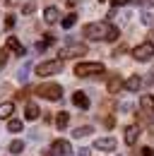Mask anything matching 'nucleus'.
Masks as SVG:
<instances>
[{
    "label": "nucleus",
    "mask_w": 154,
    "mask_h": 156,
    "mask_svg": "<svg viewBox=\"0 0 154 156\" xmlns=\"http://www.w3.org/2000/svg\"><path fill=\"white\" fill-rule=\"evenodd\" d=\"M108 29H111L108 22H89V24L82 29V34H84L87 39H92V41H106Z\"/></svg>",
    "instance_id": "1"
},
{
    "label": "nucleus",
    "mask_w": 154,
    "mask_h": 156,
    "mask_svg": "<svg viewBox=\"0 0 154 156\" xmlns=\"http://www.w3.org/2000/svg\"><path fill=\"white\" fill-rule=\"evenodd\" d=\"M34 91H36L41 98H48V101H60V98H63V87H60V84H56V82L38 84Z\"/></svg>",
    "instance_id": "2"
},
{
    "label": "nucleus",
    "mask_w": 154,
    "mask_h": 156,
    "mask_svg": "<svg viewBox=\"0 0 154 156\" xmlns=\"http://www.w3.org/2000/svg\"><path fill=\"white\" fill-rule=\"evenodd\" d=\"M77 77H94V75H104V65L101 62H77L75 65Z\"/></svg>",
    "instance_id": "3"
},
{
    "label": "nucleus",
    "mask_w": 154,
    "mask_h": 156,
    "mask_svg": "<svg viewBox=\"0 0 154 156\" xmlns=\"http://www.w3.org/2000/svg\"><path fill=\"white\" fill-rule=\"evenodd\" d=\"M63 70V60H46V62H41L36 65V75L38 77H51V75H58Z\"/></svg>",
    "instance_id": "4"
},
{
    "label": "nucleus",
    "mask_w": 154,
    "mask_h": 156,
    "mask_svg": "<svg viewBox=\"0 0 154 156\" xmlns=\"http://www.w3.org/2000/svg\"><path fill=\"white\" fill-rule=\"evenodd\" d=\"M133 58L140 60V62H147V60L154 58V43L152 41H145V43H140L137 48H133Z\"/></svg>",
    "instance_id": "5"
},
{
    "label": "nucleus",
    "mask_w": 154,
    "mask_h": 156,
    "mask_svg": "<svg viewBox=\"0 0 154 156\" xmlns=\"http://www.w3.org/2000/svg\"><path fill=\"white\" fill-rule=\"evenodd\" d=\"M87 53V46L84 43H70V46H65V48H60V58H77V55H84Z\"/></svg>",
    "instance_id": "6"
},
{
    "label": "nucleus",
    "mask_w": 154,
    "mask_h": 156,
    "mask_svg": "<svg viewBox=\"0 0 154 156\" xmlns=\"http://www.w3.org/2000/svg\"><path fill=\"white\" fill-rule=\"evenodd\" d=\"M70 151H72V147H70L68 139H56L51 144V154H56V156H70Z\"/></svg>",
    "instance_id": "7"
},
{
    "label": "nucleus",
    "mask_w": 154,
    "mask_h": 156,
    "mask_svg": "<svg viewBox=\"0 0 154 156\" xmlns=\"http://www.w3.org/2000/svg\"><path fill=\"white\" fill-rule=\"evenodd\" d=\"M94 149H99V151H116V139L113 137H101V139L94 142Z\"/></svg>",
    "instance_id": "8"
},
{
    "label": "nucleus",
    "mask_w": 154,
    "mask_h": 156,
    "mask_svg": "<svg viewBox=\"0 0 154 156\" xmlns=\"http://www.w3.org/2000/svg\"><path fill=\"white\" fill-rule=\"evenodd\" d=\"M106 87H108V94H118V91H120V89L125 87V79L120 77V75H111Z\"/></svg>",
    "instance_id": "9"
},
{
    "label": "nucleus",
    "mask_w": 154,
    "mask_h": 156,
    "mask_svg": "<svg viewBox=\"0 0 154 156\" xmlns=\"http://www.w3.org/2000/svg\"><path fill=\"white\" fill-rule=\"evenodd\" d=\"M145 87V79L140 77V75H130V77L125 79V89L128 91H140Z\"/></svg>",
    "instance_id": "10"
},
{
    "label": "nucleus",
    "mask_w": 154,
    "mask_h": 156,
    "mask_svg": "<svg viewBox=\"0 0 154 156\" xmlns=\"http://www.w3.org/2000/svg\"><path fill=\"white\" fill-rule=\"evenodd\" d=\"M137 137H140V125L125 127V144H128V147H133L135 142H137Z\"/></svg>",
    "instance_id": "11"
},
{
    "label": "nucleus",
    "mask_w": 154,
    "mask_h": 156,
    "mask_svg": "<svg viewBox=\"0 0 154 156\" xmlns=\"http://www.w3.org/2000/svg\"><path fill=\"white\" fill-rule=\"evenodd\" d=\"M72 103H75L77 108H82V111L89 108V98H87L84 91H75V94H72Z\"/></svg>",
    "instance_id": "12"
},
{
    "label": "nucleus",
    "mask_w": 154,
    "mask_h": 156,
    "mask_svg": "<svg viewBox=\"0 0 154 156\" xmlns=\"http://www.w3.org/2000/svg\"><path fill=\"white\" fill-rule=\"evenodd\" d=\"M5 46H7V51H12V53H17V55H24V53H27L24 46H22L15 36H7V43H5Z\"/></svg>",
    "instance_id": "13"
},
{
    "label": "nucleus",
    "mask_w": 154,
    "mask_h": 156,
    "mask_svg": "<svg viewBox=\"0 0 154 156\" xmlns=\"http://www.w3.org/2000/svg\"><path fill=\"white\" fill-rule=\"evenodd\" d=\"M43 20L48 22V24H56L60 20V12H58V7H46L43 10Z\"/></svg>",
    "instance_id": "14"
},
{
    "label": "nucleus",
    "mask_w": 154,
    "mask_h": 156,
    "mask_svg": "<svg viewBox=\"0 0 154 156\" xmlns=\"http://www.w3.org/2000/svg\"><path fill=\"white\" fill-rule=\"evenodd\" d=\"M38 113H41V111H38L36 103H27V111H24V118H27V120H36Z\"/></svg>",
    "instance_id": "15"
},
{
    "label": "nucleus",
    "mask_w": 154,
    "mask_h": 156,
    "mask_svg": "<svg viewBox=\"0 0 154 156\" xmlns=\"http://www.w3.org/2000/svg\"><path fill=\"white\" fill-rule=\"evenodd\" d=\"M140 106L145 113H154V96H142L140 98Z\"/></svg>",
    "instance_id": "16"
},
{
    "label": "nucleus",
    "mask_w": 154,
    "mask_h": 156,
    "mask_svg": "<svg viewBox=\"0 0 154 156\" xmlns=\"http://www.w3.org/2000/svg\"><path fill=\"white\" fill-rule=\"evenodd\" d=\"M12 113H15V103H0V120H7Z\"/></svg>",
    "instance_id": "17"
},
{
    "label": "nucleus",
    "mask_w": 154,
    "mask_h": 156,
    "mask_svg": "<svg viewBox=\"0 0 154 156\" xmlns=\"http://www.w3.org/2000/svg\"><path fill=\"white\" fill-rule=\"evenodd\" d=\"M68 122H70V113H65V111H60L56 118V125H58V130H65L68 127Z\"/></svg>",
    "instance_id": "18"
},
{
    "label": "nucleus",
    "mask_w": 154,
    "mask_h": 156,
    "mask_svg": "<svg viewBox=\"0 0 154 156\" xmlns=\"http://www.w3.org/2000/svg\"><path fill=\"white\" fill-rule=\"evenodd\" d=\"M22 120H17V118H10V122H7V132H22Z\"/></svg>",
    "instance_id": "19"
},
{
    "label": "nucleus",
    "mask_w": 154,
    "mask_h": 156,
    "mask_svg": "<svg viewBox=\"0 0 154 156\" xmlns=\"http://www.w3.org/2000/svg\"><path fill=\"white\" fill-rule=\"evenodd\" d=\"M7 149H10V154H22V151H24V142H22V139H15V142H10Z\"/></svg>",
    "instance_id": "20"
},
{
    "label": "nucleus",
    "mask_w": 154,
    "mask_h": 156,
    "mask_svg": "<svg viewBox=\"0 0 154 156\" xmlns=\"http://www.w3.org/2000/svg\"><path fill=\"white\" fill-rule=\"evenodd\" d=\"M75 22H77V15H75V12H70L68 17H63L60 24H63V29H72V27H75Z\"/></svg>",
    "instance_id": "21"
},
{
    "label": "nucleus",
    "mask_w": 154,
    "mask_h": 156,
    "mask_svg": "<svg viewBox=\"0 0 154 156\" xmlns=\"http://www.w3.org/2000/svg\"><path fill=\"white\" fill-rule=\"evenodd\" d=\"M92 132H94V130H92L89 125H82V127H77L75 132H72V137H77V139H79V137H87V135H92Z\"/></svg>",
    "instance_id": "22"
},
{
    "label": "nucleus",
    "mask_w": 154,
    "mask_h": 156,
    "mask_svg": "<svg viewBox=\"0 0 154 156\" xmlns=\"http://www.w3.org/2000/svg\"><path fill=\"white\" fill-rule=\"evenodd\" d=\"M29 67H31V65H29V62H24V65H22V67H19V72H17V77H19V82H27V77H29Z\"/></svg>",
    "instance_id": "23"
},
{
    "label": "nucleus",
    "mask_w": 154,
    "mask_h": 156,
    "mask_svg": "<svg viewBox=\"0 0 154 156\" xmlns=\"http://www.w3.org/2000/svg\"><path fill=\"white\" fill-rule=\"evenodd\" d=\"M34 10H36V0H29V2H24V7H22V12H24V15H31Z\"/></svg>",
    "instance_id": "24"
},
{
    "label": "nucleus",
    "mask_w": 154,
    "mask_h": 156,
    "mask_svg": "<svg viewBox=\"0 0 154 156\" xmlns=\"http://www.w3.org/2000/svg\"><path fill=\"white\" fill-rule=\"evenodd\" d=\"M118 36H120V31H118V27H113V24H111V29H108V36H106V41H116Z\"/></svg>",
    "instance_id": "25"
},
{
    "label": "nucleus",
    "mask_w": 154,
    "mask_h": 156,
    "mask_svg": "<svg viewBox=\"0 0 154 156\" xmlns=\"http://www.w3.org/2000/svg\"><path fill=\"white\" fill-rule=\"evenodd\" d=\"M15 15H10V17H7V20H5V27H7V29H12V27H15Z\"/></svg>",
    "instance_id": "26"
},
{
    "label": "nucleus",
    "mask_w": 154,
    "mask_h": 156,
    "mask_svg": "<svg viewBox=\"0 0 154 156\" xmlns=\"http://www.w3.org/2000/svg\"><path fill=\"white\" fill-rule=\"evenodd\" d=\"M5 62H7V51H0V70H2Z\"/></svg>",
    "instance_id": "27"
},
{
    "label": "nucleus",
    "mask_w": 154,
    "mask_h": 156,
    "mask_svg": "<svg viewBox=\"0 0 154 156\" xmlns=\"http://www.w3.org/2000/svg\"><path fill=\"white\" fill-rule=\"evenodd\" d=\"M142 156H154V149H149V147H142V151H140Z\"/></svg>",
    "instance_id": "28"
},
{
    "label": "nucleus",
    "mask_w": 154,
    "mask_h": 156,
    "mask_svg": "<svg viewBox=\"0 0 154 156\" xmlns=\"http://www.w3.org/2000/svg\"><path fill=\"white\" fill-rule=\"evenodd\" d=\"M125 51H128V46H118V48L113 51V55L118 58V55H120V53H125Z\"/></svg>",
    "instance_id": "29"
},
{
    "label": "nucleus",
    "mask_w": 154,
    "mask_h": 156,
    "mask_svg": "<svg viewBox=\"0 0 154 156\" xmlns=\"http://www.w3.org/2000/svg\"><path fill=\"white\" fill-rule=\"evenodd\" d=\"M128 2H130V0H111V5H113V7H120V5H128Z\"/></svg>",
    "instance_id": "30"
},
{
    "label": "nucleus",
    "mask_w": 154,
    "mask_h": 156,
    "mask_svg": "<svg viewBox=\"0 0 154 156\" xmlns=\"http://www.w3.org/2000/svg\"><path fill=\"white\" fill-rule=\"evenodd\" d=\"M79 156H89V149H79Z\"/></svg>",
    "instance_id": "31"
},
{
    "label": "nucleus",
    "mask_w": 154,
    "mask_h": 156,
    "mask_svg": "<svg viewBox=\"0 0 154 156\" xmlns=\"http://www.w3.org/2000/svg\"><path fill=\"white\" fill-rule=\"evenodd\" d=\"M99 2H106V0H99Z\"/></svg>",
    "instance_id": "32"
}]
</instances>
